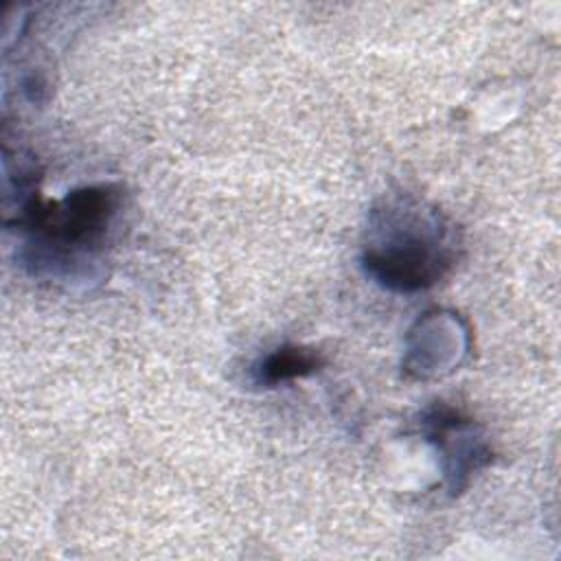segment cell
<instances>
[{
  "mask_svg": "<svg viewBox=\"0 0 561 561\" xmlns=\"http://www.w3.org/2000/svg\"><path fill=\"white\" fill-rule=\"evenodd\" d=\"M364 252L366 272L386 289L412 294L438 283L456 261V243L438 210L394 202L377 210Z\"/></svg>",
  "mask_w": 561,
  "mask_h": 561,
  "instance_id": "obj_1",
  "label": "cell"
},
{
  "mask_svg": "<svg viewBox=\"0 0 561 561\" xmlns=\"http://www.w3.org/2000/svg\"><path fill=\"white\" fill-rule=\"evenodd\" d=\"M116 206L118 193L114 186H83L61 202L44 204L31 197L24 204L20 224L37 234L46 256L64 261L101 243Z\"/></svg>",
  "mask_w": 561,
  "mask_h": 561,
  "instance_id": "obj_2",
  "label": "cell"
},
{
  "mask_svg": "<svg viewBox=\"0 0 561 561\" xmlns=\"http://www.w3.org/2000/svg\"><path fill=\"white\" fill-rule=\"evenodd\" d=\"M322 359L316 351L302 346H280L265 355L256 368L254 377L259 383L278 386L283 381H291L298 377H307L320 368Z\"/></svg>",
  "mask_w": 561,
  "mask_h": 561,
  "instance_id": "obj_3",
  "label": "cell"
}]
</instances>
